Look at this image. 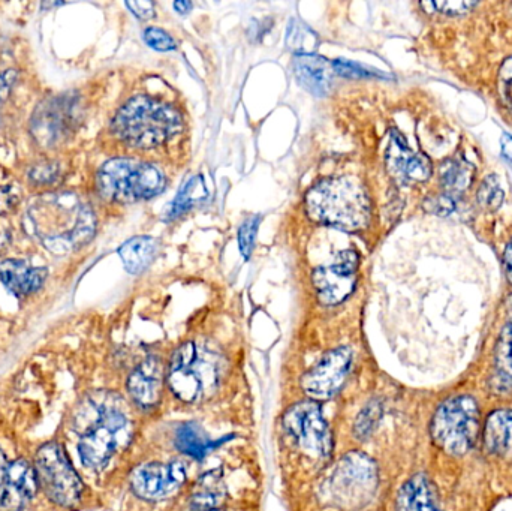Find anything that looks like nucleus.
<instances>
[{"label":"nucleus","instance_id":"b1692460","mask_svg":"<svg viewBox=\"0 0 512 511\" xmlns=\"http://www.w3.org/2000/svg\"><path fill=\"white\" fill-rule=\"evenodd\" d=\"M472 180H474V167L466 159H448L441 167V182L445 194L459 197L472 185Z\"/></svg>","mask_w":512,"mask_h":511},{"label":"nucleus","instance_id":"37998d69","mask_svg":"<svg viewBox=\"0 0 512 511\" xmlns=\"http://www.w3.org/2000/svg\"><path fill=\"white\" fill-rule=\"evenodd\" d=\"M502 156L505 161L512 167V137L511 135L505 134L501 141Z\"/></svg>","mask_w":512,"mask_h":511},{"label":"nucleus","instance_id":"c03bdc74","mask_svg":"<svg viewBox=\"0 0 512 511\" xmlns=\"http://www.w3.org/2000/svg\"><path fill=\"white\" fill-rule=\"evenodd\" d=\"M174 9H176L179 14H188L189 11L192 9V3L191 2H174Z\"/></svg>","mask_w":512,"mask_h":511},{"label":"nucleus","instance_id":"ddd939ff","mask_svg":"<svg viewBox=\"0 0 512 511\" xmlns=\"http://www.w3.org/2000/svg\"><path fill=\"white\" fill-rule=\"evenodd\" d=\"M351 363L352 351L349 348L331 350L319 360L318 365L304 374L301 380L304 393L315 402L333 398L345 384Z\"/></svg>","mask_w":512,"mask_h":511},{"label":"nucleus","instance_id":"1a4fd4ad","mask_svg":"<svg viewBox=\"0 0 512 511\" xmlns=\"http://www.w3.org/2000/svg\"><path fill=\"white\" fill-rule=\"evenodd\" d=\"M168 386L180 401L198 402L218 381V369L210 360L209 353L194 342H186L177 348L168 368Z\"/></svg>","mask_w":512,"mask_h":511},{"label":"nucleus","instance_id":"a19ab883","mask_svg":"<svg viewBox=\"0 0 512 511\" xmlns=\"http://www.w3.org/2000/svg\"><path fill=\"white\" fill-rule=\"evenodd\" d=\"M8 467V459H6L3 450L0 449V498H2L3 491H5L6 477H8Z\"/></svg>","mask_w":512,"mask_h":511},{"label":"nucleus","instance_id":"412c9836","mask_svg":"<svg viewBox=\"0 0 512 511\" xmlns=\"http://www.w3.org/2000/svg\"><path fill=\"white\" fill-rule=\"evenodd\" d=\"M487 450L501 458H512V411L498 410L487 417L484 428Z\"/></svg>","mask_w":512,"mask_h":511},{"label":"nucleus","instance_id":"393cba45","mask_svg":"<svg viewBox=\"0 0 512 511\" xmlns=\"http://www.w3.org/2000/svg\"><path fill=\"white\" fill-rule=\"evenodd\" d=\"M207 195H209V191H207L203 177H192V179L180 189L177 197L171 201L167 212L168 219L180 218L183 213L189 212V210L194 209L198 204L203 203Z\"/></svg>","mask_w":512,"mask_h":511},{"label":"nucleus","instance_id":"9b49d317","mask_svg":"<svg viewBox=\"0 0 512 511\" xmlns=\"http://www.w3.org/2000/svg\"><path fill=\"white\" fill-rule=\"evenodd\" d=\"M80 102L75 96L59 95L45 99L32 116L30 129L39 146L62 143L80 122Z\"/></svg>","mask_w":512,"mask_h":511},{"label":"nucleus","instance_id":"ea45409f","mask_svg":"<svg viewBox=\"0 0 512 511\" xmlns=\"http://www.w3.org/2000/svg\"><path fill=\"white\" fill-rule=\"evenodd\" d=\"M126 6L131 9L132 14L135 17L141 18V20H149L155 15V5L152 2H126Z\"/></svg>","mask_w":512,"mask_h":511},{"label":"nucleus","instance_id":"cd10ccee","mask_svg":"<svg viewBox=\"0 0 512 511\" xmlns=\"http://www.w3.org/2000/svg\"><path fill=\"white\" fill-rule=\"evenodd\" d=\"M504 198V189H502L498 176H495V174L487 176L481 183L480 189H478L477 200L480 206L490 210V212H496V210L501 209Z\"/></svg>","mask_w":512,"mask_h":511},{"label":"nucleus","instance_id":"9d476101","mask_svg":"<svg viewBox=\"0 0 512 511\" xmlns=\"http://www.w3.org/2000/svg\"><path fill=\"white\" fill-rule=\"evenodd\" d=\"M286 434L309 455L328 458L333 450L328 423L322 417L321 407L315 401L298 402L283 416Z\"/></svg>","mask_w":512,"mask_h":511},{"label":"nucleus","instance_id":"f704fd0d","mask_svg":"<svg viewBox=\"0 0 512 511\" xmlns=\"http://www.w3.org/2000/svg\"><path fill=\"white\" fill-rule=\"evenodd\" d=\"M144 41L156 51H171L176 48V42L165 30L158 27H147L143 33Z\"/></svg>","mask_w":512,"mask_h":511},{"label":"nucleus","instance_id":"c85d7f7f","mask_svg":"<svg viewBox=\"0 0 512 511\" xmlns=\"http://www.w3.org/2000/svg\"><path fill=\"white\" fill-rule=\"evenodd\" d=\"M381 417L382 407L379 402L373 401L367 404L355 422L354 434L357 435L358 440H367L375 431Z\"/></svg>","mask_w":512,"mask_h":511},{"label":"nucleus","instance_id":"7ed1b4c3","mask_svg":"<svg viewBox=\"0 0 512 511\" xmlns=\"http://www.w3.org/2000/svg\"><path fill=\"white\" fill-rule=\"evenodd\" d=\"M307 215L319 224L343 231L363 230L370 219V200L364 186L352 177H333L316 183L306 195Z\"/></svg>","mask_w":512,"mask_h":511},{"label":"nucleus","instance_id":"a211bd4d","mask_svg":"<svg viewBox=\"0 0 512 511\" xmlns=\"http://www.w3.org/2000/svg\"><path fill=\"white\" fill-rule=\"evenodd\" d=\"M162 381L164 372L161 363L153 357L144 360L128 378V392L132 401L141 408L155 407L161 401Z\"/></svg>","mask_w":512,"mask_h":511},{"label":"nucleus","instance_id":"f257e3e1","mask_svg":"<svg viewBox=\"0 0 512 511\" xmlns=\"http://www.w3.org/2000/svg\"><path fill=\"white\" fill-rule=\"evenodd\" d=\"M24 225L27 233L47 251L63 257L84 248L93 239L96 215L75 192H45L30 201Z\"/></svg>","mask_w":512,"mask_h":511},{"label":"nucleus","instance_id":"c9c22d12","mask_svg":"<svg viewBox=\"0 0 512 511\" xmlns=\"http://www.w3.org/2000/svg\"><path fill=\"white\" fill-rule=\"evenodd\" d=\"M21 192L17 186L2 185L0 186V216L8 215L14 212L20 204Z\"/></svg>","mask_w":512,"mask_h":511},{"label":"nucleus","instance_id":"f3484780","mask_svg":"<svg viewBox=\"0 0 512 511\" xmlns=\"http://www.w3.org/2000/svg\"><path fill=\"white\" fill-rule=\"evenodd\" d=\"M47 278V267H32L17 258H8L0 263V282L15 297L32 296L41 290Z\"/></svg>","mask_w":512,"mask_h":511},{"label":"nucleus","instance_id":"2eb2a0df","mask_svg":"<svg viewBox=\"0 0 512 511\" xmlns=\"http://www.w3.org/2000/svg\"><path fill=\"white\" fill-rule=\"evenodd\" d=\"M387 168L400 183L426 182L432 176V162L414 152L400 132H391L387 149Z\"/></svg>","mask_w":512,"mask_h":511},{"label":"nucleus","instance_id":"4be33fe9","mask_svg":"<svg viewBox=\"0 0 512 511\" xmlns=\"http://www.w3.org/2000/svg\"><path fill=\"white\" fill-rule=\"evenodd\" d=\"M158 242L152 237L138 236L123 243L119 248L123 266L131 275L143 273L158 254Z\"/></svg>","mask_w":512,"mask_h":511},{"label":"nucleus","instance_id":"72a5a7b5","mask_svg":"<svg viewBox=\"0 0 512 511\" xmlns=\"http://www.w3.org/2000/svg\"><path fill=\"white\" fill-rule=\"evenodd\" d=\"M498 90L502 104L512 114V56L508 57L499 69Z\"/></svg>","mask_w":512,"mask_h":511},{"label":"nucleus","instance_id":"473e14b6","mask_svg":"<svg viewBox=\"0 0 512 511\" xmlns=\"http://www.w3.org/2000/svg\"><path fill=\"white\" fill-rule=\"evenodd\" d=\"M334 72L349 78H369V77H385L381 71L367 68V66L360 65V63L351 62V60L336 59L333 63Z\"/></svg>","mask_w":512,"mask_h":511},{"label":"nucleus","instance_id":"c756f323","mask_svg":"<svg viewBox=\"0 0 512 511\" xmlns=\"http://www.w3.org/2000/svg\"><path fill=\"white\" fill-rule=\"evenodd\" d=\"M60 177H62V168H60L59 162H41V164L33 165L29 171L30 182L35 185H53Z\"/></svg>","mask_w":512,"mask_h":511},{"label":"nucleus","instance_id":"6e6552de","mask_svg":"<svg viewBox=\"0 0 512 511\" xmlns=\"http://www.w3.org/2000/svg\"><path fill=\"white\" fill-rule=\"evenodd\" d=\"M39 488L48 500L63 509L77 506L83 497L84 483L69 461L65 447L59 441L42 444L35 456Z\"/></svg>","mask_w":512,"mask_h":511},{"label":"nucleus","instance_id":"aec40b11","mask_svg":"<svg viewBox=\"0 0 512 511\" xmlns=\"http://www.w3.org/2000/svg\"><path fill=\"white\" fill-rule=\"evenodd\" d=\"M396 511H442L436 504L435 488L426 474H415L402 486Z\"/></svg>","mask_w":512,"mask_h":511},{"label":"nucleus","instance_id":"79ce46f5","mask_svg":"<svg viewBox=\"0 0 512 511\" xmlns=\"http://www.w3.org/2000/svg\"><path fill=\"white\" fill-rule=\"evenodd\" d=\"M504 269L505 275H507L508 282L512 285V239L507 245V249L504 252Z\"/></svg>","mask_w":512,"mask_h":511},{"label":"nucleus","instance_id":"f8f14e48","mask_svg":"<svg viewBox=\"0 0 512 511\" xmlns=\"http://www.w3.org/2000/svg\"><path fill=\"white\" fill-rule=\"evenodd\" d=\"M360 258L354 249L339 252L336 260L328 266L318 267L313 272V287L324 305H339L348 299L357 284Z\"/></svg>","mask_w":512,"mask_h":511},{"label":"nucleus","instance_id":"20e7f679","mask_svg":"<svg viewBox=\"0 0 512 511\" xmlns=\"http://www.w3.org/2000/svg\"><path fill=\"white\" fill-rule=\"evenodd\" d=\"M182 128V116L176 108L144 95L129 99L111 123L113 134L137 149L161 146L176 137Z\"/></svg>","mask_w":512,"mask_h":511},{"label":"nucleus","instance_id":"6ab92c4d","mask_svg":"<svg viewBox=\"0 0 512 511\" xmlns=\"http://www.w3.org/2000/svg\"><path fill=\"white\" fill-rule=\"evenodd\" d=\"M294 75L301 87L315 96H325L333 83V65L318 54L295 56Z\"/></svg>","mask_w":512,"mask_h":511},{"label":"nucleus","instance_id":"bb28decb","mask_svg":"<svg viewBox=\"0 0 512 511\" xmlns=\"http://www.w3.org/2000/svg\"><path fill=\"white\" fill-rule=\"evenodd\" d=\"M177 449L195 459H203L210 452V441L197 423H185L176 434Z\"/></svg>","mask_w":512,"mask_h":511},{"label":"nucleus","instance_id":"e433bc0d","mask_svg":"<svg viewBox=\"0 0 512 511\" xmlns=\"http://www.w3.org/2000/svg\"><path fill=\"white\" fill-rule=\"evenodd\" d=\"M423 8L436 9L445 15H463L477 6L475 2H433L423 3Z\"/></svg>","mask_w":512,"mask_h":511},{"label":"nucleus","instance_id":"dca6fc26","mask_svg":"<svg viewBox=\"0 0 512 511\" xmlns=\"http://www.w3.org/2000/svg\"><path fill=\"white\" fill-rule=\"evenodd\" d=\"M39 491L35 467L26 459L9 462L5 491L0 498V511H23L35 500Z\"/></svg>","mask_w":512,"mask_h":511},{"label":"nucleus","instance_id":"7c9ffc66","mask_svg":"<svg viewBox=\"0 0 512 511\" xmlns=\"http://www.w3.org/2000/svg\"><path fill=\"white\" fill-rule=\"evenodd\" d=\"M496 362L505 375L512 378V323L502 330L496 347Z\"/></svg>","mask_w":512,"mask_h":511},{"label":"nucleus","instance_id":"a878e982","mask_svg":"<svg viewBox=\"0 0 512 511\" xmlns=\"http://www.w3.org/2000/svg\"><path fill=\"white\" fill-rule=\"evenodd\" d=\"M285 42L288 50L297 56H309L318 50L319 36L306 23L292 18L289 20L288 30H286Z\"/></svg>","mask_w":512,"mask_h":511},{"label":"nucleus","instance_id":"58836bf2","mask_svg":"<svg viewBox=\"0 0 512 511\" xmlns=\"http://www.w3.org/2000/svg\"><path fill=\"white\" fill-rule=\"evenodd\" d=\"M18 72L15 69H6L0 72V110L5 102L8 101L15 83H17Z\"/></svg>","mask_w":512,"mask_h":511},{"label":"nucleus","instance_id":"4c0bfd02","mask_svg":"<svg viewBox=\"0 0 512 511\" xmlns=\"http://www.w3.org/2000/svg\"><path fill=\"white\" fill-rule=\"evenodd\" d=\"M456 201L457 198L453 197V195L444 194L439 195V197L430 198L426 203V207L429 209V212L435 213V215L450 216L456 210Z\"/></svg>","mask_w":512,"mask_h":511},{"label":"nucleus","instance_id":"5701e85b","mask_svg":"<svg viewBox=\"0 0 512 511\" xmlns=\"http://www.w3.org/2000/svg\"><path fill=\"white\" fill-rule=\"evenodd\" d=\"M225 497V486L219 471L204 474L191 497V507L194 511L218 510Z\"/></svg>","mask_w":512,"mask_h":511},{"label":"nucleus","instance_id":"a18cd8bd","mask_svg":"<svg viewBox=\"0 0 512 511\" xmlns=\"http://www.w3.org/2000/svg\"><path fill=\"white\" fill-rule=\"evenodd\" d=\"M213 511H224V510H213Z\"/></svg>","mask_w":512,"mask_h":511},{"label":"nucleus","instance_id":"2f4dec72","mask_svg":"<svg viewBox=\"0 0 512 511\" xmlns=\"http://www.w3.org/2000/svg\"><path fill=\"white\" fill-rule=\"evenodd\" d=\"M259 216H252L243 222L239 230V246L243 258L248 260L254 252L256 236H258Z\"/></svg>","mask_w":512,"mask_h":511},{"label":"nucleus","instance_id":"4468645a","mask_svg":"<svg viewBox=\"0 0 512 511\" xmlns=\"http://www.w3.org/2000/svg\"><path fill=\"white\" fill-rule=\"evenodd\" d=\"M186 482V467L182 462L141 465L131 474V488L141 500L159 501L179 491Z\"/></svg>","mask_w":512,"mask_h":511},{"label":"nucleus","instance_id":"f03ea898","mask_svg":"<svg viewBox=\"0 0 512 511\" xmlns=\"http://www.w3.org/2000/svg\"><path fill=\"white\" fill-rule=\"evenodd\" d=\"M71 426L78 435V455L84 467L102 470L117 450L128 446L132 425L116 393L93 392L72 411Z\"/></svg>","mask_w":512,"mask_h":511},{"label":"nucleus","instance_id":"423d86ee","mask_svg":"<svg viewBox=\"0 0 512 511\" xmlns=\"http://www.w3.org/2000/svg\"><path fill=\"white\" fill-rule=\"evenodd\" d=\"M433 443L451 456H463L480 434V408L471 396H454L439 405L430 423Z\"/></svg>","mask_w":512,"mask_h":511},{"label":"nucleus","instance_id":"39448f33","mask_svg":"<svg viewBox=\"0 0 512 511\" xmlns=\"http://www.w3.org/2000/svg\"><path fill=\"white\" fill-rule=\"evenodd\" d=\"M96 186L105 200L129 204L162 194L167 180L155 165L137 159L114 158L99 168Z\"/></svg>","mask_w":512,"mask_h":511},{"label":"nucleus","instance_id":"0eeeda50","mask_svg":"<svg viewBox=\"0 0 512 511\" xmlns=\"http://www.w3.org/2000/svg\"><path fill=\"white\" fill-rule=\"evenodd\" d=\"M328 501L342 510L367 506L378 491V468L363 453H348L337 462L324 486Z\"/></svg>","mask_w":512,"mask_h":511}]
</instances>
